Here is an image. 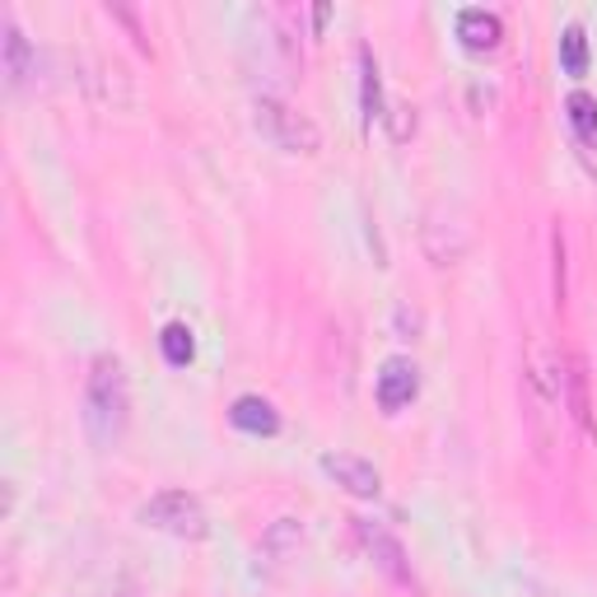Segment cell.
<instances>
[{
	"label": "cell",
	"mask_w": 597,
	"mask_h": 597,
	"mask_svg": "<svg viewBox=\"0 0 597 597\" xmlns=\"http://www.w3.org/2000/svg\"><path fill=\"white\" fill-rule=\"evenodd\" d=\"M160 350H164V360L173 368H187L191 360H197V337H191V327L187 323H168L160 331Z\"/></svg>",
	"instance_id": "obj_12"
},
{
	"label": "cell",
	"mask_w": 597,
	"mask_h": 597,
	"mask_svg": "<svg viewBox=\"0 0 597 597\" xmlns=\"http://www.w3.org/2000/svg\"><path fill=\"white\" fill-rule=\"evenodd\" d=\"M230 420H234V430H243V434H276L280 430V411L271 407L267 397H238Z\"/></svg>",
	"instance_id": "obj_9"
},
{
	"label": "cell",
	"mask_w": 597,
	"mask_h": 597,
	"mask_svg": "<svg viewBox=\"0 0 597 597\" xmlns=\"http://www.w3.org/2000/svg\"><path fill=\"white\" fill-rule=\"evenodd\" d=\"M560 66H565V75H588V33L578 24L560 33Z\"/></svg>",
	"instance_id": "obj_13"
},
{
	"label": "cell",
	"mask_w": 597,
	"mask_h": 597,
	"mask_svg": "<svg viewBox=\"0 0 597 597\" xmlns=\"http://www.w3.org/2000/svg\"><path fill=\"white\" fill-rule=\"evenodd\" d=\"M140 523H150V528H160L168 537H183V541H201L210 532V518L197 495H187V490H164V495H154L145 508H140Z\"/></svg>",
	"instance_id": "obj_3"
},
{
	"label": "cell",
	"mask_w": 597,
	"mask_h": 597,
	"mask_svg": "<svg viewBox=\"0 0 597 597\" xmlns=\"http://www.w3.org/2000/svg\"><path fill=\"white\" fill-rule=\"evenodd\" d=\"M0 33H5V38H0V51H5V80L20 90V84L33 75V47H28V38L20 33V24H14L10 14L0 20Z\"/></svg>",
	"instance_id": "obj_7"
},
{
	"label": "cell",
	"mask_w": 597,
	"mask_h": 597,
	"mask_svg": "<svg viewBox=\"0 0 597 597\" xmlns=\"http://www.w3.org/2000/svg\"><path fill=\"white\" fill-rule=\"evenodd\" d=\"M131 415V388H127V368L113 355H98L84 383V425H90L94 444H117Z\"/></svg>",
	"instance_id": "obj_1"
},
{
	"label": "cell",
	"mask_w": 597,
	"mask_h": 597,
	"mask_svg": "<svg viewBox=\"0 0 597 597\" xmlns=\"http://www.w3.org/2000/svg\"><path fill=\"white\" fill-rule=\"evenodd\" d=\"M257 127H261V136H267L271 145L290 150V154H318L323 150L318 121H313L308 113H298L294 103H285V98L261 94L257 98Z\"/></svg>",
	"instance_id": "obj_2"
},
{
	"label": "cell",
	"mask_w": 597,
	"mask_h": 597,
	"mask_svg": "<svg viewBox=\"0 0 597 597\" xmlns=\"http://www.w3.org/2000/svg\"><path fill=\"white\" fill-rule=\"evenodd\" d=\"M458 38L471 51H490V47H500L504 24H500V14H490V10H463L458 14Z\"/></svg>",
	"instance_id": "obj_8"
},
{
	"label": "cell",
	"mask_w": 597,
	"mask_h": 597,
	"mask_svg": "<svg viewBox=\"0 0 597 597\" xmlns=\"http://www.w3.org/2000/svg\"><path fill=\"white\" fill-rule=\"evenodd\" d=\"M415 393H420V368L407 355H393L378 368V407L388 415H397L401 407H411Z\"/></svg>",
	"instance_id": "obj_5"
},
{
	"label": "cell",
	"mask_w": 597,
	"mask_h": 597,
	"mask_svg": "<svg viewBox=\"0 0 597 597\" xmlns=\"http://www.w3.org/2000/svg\"><path fill=\"white\" fill-rule=\"evenodd\" d=\"M565 117H570V127H574V136H578V145L597 150V98L584 94V90H574V94L565 98Z\"/></svg>",
	"instance_id": "obj_11"
},
{
	"label": "cell",
	"mask_w": 597,
	"mask_h": 597,
	"mask_svg": "<svg viewBox=\"0 0 597 597\" xmlns=\"http://www.w3.org/2000/svg\"><path fill=\"white\" fill-rule=\"evenodd\" d=\"M360 108H364L368 127L383 117V80H378V61L368 47H360Z\"/></svg>",
	"instance_id": "obj_10"
},
{
	"label": "cell",
	"mask_w": 597,
	"mask_h": 597,
	"mask_svg": "<svg viewBox=\"0 0 597 597\" xmlns=\"http://www.w3.org/2000/svg\"><path fill=\"white\" fill-rule=\"evenodd\" d=\"M355 537L368 547V555L378 560V570L393 578V584H401V588H411L415 584V574H411V560H407V551H401V541L388 532V528H378V523H364V518H355Z\"/></svg>",
	"instance_id": "obj_4"
},
{
	"label": "cell",
	"mask_w": 597,
	"mask_h": 597,
	"mask_svg": "<svg viewBox=\"0 0 597 597\" xmlns=\"http://www.w3.org/2000/svg\"><path fill=\"white\" fill-rule=\"evenodd\" d=\"M323 471L337 485H346L350 495H360V500H374L378 490H383L378 467L364 463V458H350V453H323Z\"/></svg>",
	"instance_id": "obj_6"
}]
</instances>
